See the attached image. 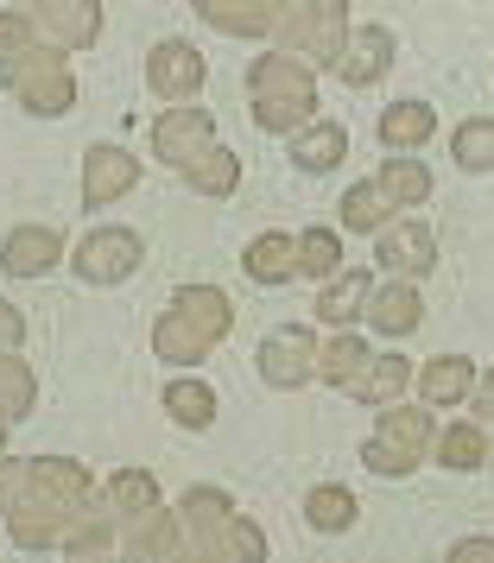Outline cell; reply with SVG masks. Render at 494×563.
I'll list each match as a JSON object with an SVG mask.
<instances>
[{"label": "cell", "mask_w": 494, "mask_h": 563, "mask_svg": "<svg viewBox=\"0 0 494 563\" xmlns=\"http://www.w3.org/2000/svg\"><path fill=\"white\" fill-rule=\"evenodd\" d=\"M248 108H254V128H266V133L311 128V114H317L311 64L292 57V52H266L261 64L248 70Z\"/></svg>", "instance_id": "6da1fadb"}, {"label": "cell", "mask_w": 494, "mask_h": 563, "mask_svg": "<svg viewBox=\"0 0 494 563\" xmlns=\"http://www.w3.org/2000/svg\"><path fill=\"white\" fill-rule=\"evenodd\" d=\"M431 443H438V424H431V406H387L381 411V424H374V437L362 443V462L374 468V475H413L418 462H431Z\"/></svg>", "instance_id": "7a4b0ae2"}, {"label": "cell", "mask_w": 494, "mask_h": 563, "mask_svg": "<svg viewBox=\"0 0 494 563\" xmlns=\"http://www.w3.org/2000/svg\"><path fill=\"white\" fill-rule=\"evenodd\" d=\"M279 38V52H305V64H337L342 38H349V0H298L286 13V26L273 32Z\"/></svg>", "instance_id": "3957f363"}, {"label": "cell", "mask_w": 494, "mask_h": 563, "mask_svg": "<svg viewBox=\"0 0 494 563\" xmlns=\"http://www.w3.org/2000/svg\"><path fill=\"white\" fill-rule=\"evenodd\" d=\"M140 260H146V234L140 229H96L77 241L70 266H77L83 285H121L140 273Z\"/></svg>", "instance_id": "277c9868"}, {"label": "cell", "mask_w": 494, "mask_h": 563, "mask_svg": "<svg viewBox=\"0 0 494 563\" xmlns=\"http://www.w3.org/2000/svg\"><path fill=\"white\" fill-rule=\"evenodd\" d=\"M20 13H26L39 38L57 45V52H89L96 38H102V7L96 0H13Z\"/></svg>", "instance_id": "5b68a950"}, {"label": "cell", "mask_w": 494, "mask_h": 563, "mask_svg": "<svg viewBox=\"0 0 494 563\" xmlns=\"http://www.w3.org/2000/svg\"><path fill=\"white\" fill-rule=\"evenodd\" d=\"M209 146H216V114L197 108V102L165 108V114L153 121V158L158 165H172V172H190Z\"/></svg>", "instance_id": "8992f818"}, {"label": "cell", "mask_w": 494, "mask_h": 563, "mask_svg": "<svg viewBox=\"0 0 494 563\" xmlns=\"http://www.w3.org/2000/svg\"><path fill=\"white\" fill-rule=\"evenodd\" d=\"M317 342H323V335H311L305 323H279V330L261 342V355H254L261 380L273 386V393H298V386L317 374Z\"/></svg>", "instance_id": "52a82bcc"}, {"label": "cell", "mask_w": 494, "mask_h": 563, "mask_svg": "<svg viewBox=\"0 0 494 563\" xmlns=\"http://www.w3.org/2000/svg\"><path fill=\"white\" fill-rule=\"evenodd\" d=\"M204 77H209V64L190 38H158L153 52H146V89H153L158 102H172V108L197 102Z\"/></svg>", "instance_id": "ba28073f"}, {"label": "cell", "mask_w": 494, "mask_h": 563, "mask_svg": "<svg viewBox=\"0 0 494 563\" xmlns=\"http://www.w3.org/2000/svg\"><path fill=\"white\" fill-rule=\"evenodd\" d=\"M374 260H381V273L387 279H425L431 266H438V234L425 229V222H406V216H393L374 229Z\"/></svg>", "instance_id": "9c48e42d"}, {"label": "cell", "mask_w": 494, "mask_h": 563, "mask_svg": "<svg viewBox=\"0 0 494 563\" xmlns=\"http://www.w3.org/2000/svg\"><path fill=\"white\" fill-rule=\"evenodd\" d=\"M190 7H197V20H209L229 38H273L298 0H190Z\"/></svg>", "instance_id": "30bf717a"}, {"label": "cell", "mask_w": 494, "mask_h": 563, "mask_svg": "<svg viewBox=\"0 0 494 563\" xmlns=\"http://www.w3.org/2000/svg\"><path fill=\"white\" fill-rule=\"evenodd\" d=\"M393 57H399V45H393L387 26H355L349 38H342L337 52V82H349V89H367V82H381L393 70Z\"/></svg>", "instance_id": "8fae6325"}, {"label": "cell", "mask_w": 494, "mask_h": 563, "mask_svg": "<svg viewBox=\"0 0 494 563\" xmlns=\"http://www.w3.org/2000/svg\"><path fill=\"white\" fill-rule=\"evenodd\" d=\"M121 563H184V526L178 512H140L121 526Z\"/></svg>", "instance_id": "7c38bea8"}, {"label": "cell", "mask_w": 494, "mask_h": 563, "mask_svg": "<svg viewBox=\"0 0 494 563\" xmlns=\"http://www.w3.org/2000/svg\"><path fill=\"white\" fill-rule=\"evenodd\" d=\"M57 260H64V234L45 229V222H20L0 241V273L7 279H45Z\"/></svg>", "instance_id": "4fadbf2b"}, {"label": "cell", "mask_w": 494, "mask_h": 563, "mask_svg": "<svg viewBox=\"0 0 494 563\" xmlns=\"http://www.w3.org/2000/svg\"><path fill=\"white\" fill-rule=\"evenodd\" d=\"M133 184H140V158L128 146H89V158H83V203L89 209L121 203Z\"/></svg>", "instance_id": "5bb4252c"}, {"label": "cell", "mask_w": 494, "mask_h": 563, "mask_svg": "<svg viewBox=\"0 0 494 563\" xmlns=\"http://www.w3.org/2000/svg\"><path fill=\"white\" fill-rule=\"evenodd\" d=\"M234 519V500L222 487H190L178 500V526H184V544L190 551H222V526Z\"/></svg>", "instance_id": "9a60e30c"}, {"label": "cell", "mask_w": 494, "mask_h": 563, "mask_svg": "<svg viewBox=\"0 0 494 563\" xmlns=\"http://www.w3.org/2000/svg\"><path fill=\"white\" fill-rule=\"evenodd\" d=\"M418 380V367L406 355H399V349H387V355H374L362 367V374H355V380L342 386V393H349V399H355V406H374V411H387V406H399V399H406V386Z\"/></svg>", "instance_id": "2e32d148"}, {"label": "cell", "mask_w": 494, "mask_h": 563, "mask_svg": "<svg viewBox=\"0 0 494 563\" xmlns=\"http://www.w3.org/2000/svg\"><path fill=\"white\" fill-rule=\"evenodd\" d=\"M367 330L374 335H393V342H399V335H413L418 323H425V298H418V285L413 279H393V285H374V291H367Z\"/></svg>", "instance_id": "e0dca14e"}, {"label": "cell", "mask_w": 494, "mask_h": 563, "mask_svg": "<svg viewBox=\"0 0 494 563\" xmlns=\"http://www.w3.org/2000/svg\"><path fill=\"white\" fill-rule=\"evenodd\" d=\"M475 361L469 355H438V361H425L418 367V406H431V411H450V406H469V386H475Z\"/></svg>", "instance_id": "ac0fdd59"}, {"label": "cell", "mask_w": 494, "mask_h": 563, "mask_svg": "<svg viewBox=\"0 0 494 563\" xmlns=\"http://www.w3.org/2000/svg\"><path fill=\"white\" fill-rule=\"evenodd\" d=\"M241 273L254 285H292L298 279V234L286 229H266L241 247Z\"/></svg>", "instance_id": "d6986e66"}, {"label": "cell", "mask_w": 494, "mask_h": 563, "mask_svg": "<svg viewBox=\"0 0 494 563\" xmlns=\"http://www.w3.org/2000/svg\"><path fill=\"white\" fill-rule=\"evenodd\" d=\"M488 424H475V418H450L438 424V443H431V462L438 468H457V475H475V468H488Z\"/></svg>", "instance_id": "ffe728a7"}, {"label": "cell", "mask_w": 494, "mask_h": 563, "mask_svg": "<svg viewBox=\"0 0 494 563\" xmlns=\"http://www.w3.org/2000/svg\"><path fill=\"white\" fill-rule=\"evenodd\" d=\"M367 291H374V273L367 266H349L337 279L317 291V323H330V330H355L367 310Z\"/></svg>", "instance_id": "44dd1931"}, {"label": "cell", "mask_w": 494, "mask_h": 563, "mask_svg": "<svg viewBox=\"0 0 494 563\" xmlns=\"http://www.w3.org/2000/svg\"><path fill=\"white\" fill-rule=\"evenodd\" d=\"M209 349H216V342H209L204 330H190V323H184L172 305L158 310V323H153V355L165 361V367H204Z\"/></svg>", "instance_id": "7402d4cb"}, {"label": "cell", "mask_w": 494, "mask_h": 563, "mask_svg": "<svg viewBox=\"0 0 494 563\" xmlns=\"http://www.w3.org/2000/svg\"><path fill=\"white\" fill-rule=\"evenodd\" d=\"M158 399H165V418L184 424V431H209V424H216V386H204L197 374L165 380L158 386Z\"/></svg>", "instance_id": "603a6c76"}, {"label": "cell", "mask_w": 494, "mask_h": 563, "mask_svg": "<svg viewBox=\"0 0 494 563\" xmlns=\"http://www.w3.org/2000/svg\"><path fill=\"white\" fill-rule=\"evenodd\" d=\"M431 133H438V108H431V102H393V108H381V146H387V153H418Z\"/></svg>", "instance_id": "cb8c5ba5"}, {"label": "cell", "mask_w": 494, "mask_h": 563, "mask_svg": "<svg viewBox=\"0 0 494 563\" xmlns=\"http://www.w3.org/2000/svg\"><path fill=\"white\" fill-rule=\"evenodd\" d=\"M172 310H178L190 330H204L209 342H222V335L234 330V305L222 298V291H216V285H178Z\"/></svg>", "instance_id": "d4e9b609"}, {"label": "cell", "mask_w": 494, "mask_h": 563, "mask_svg": "<svg viewBox=\"0 0 494 563\" xmlns=\"http://www.w3.org/2000/svg\"><path fill=\"white\" fill-rule=\"evenodd\" d=\"M13 96H20V108H26V114H39V121H57V114H70V108H77V77H70L64 64H52V70L26 77Z\"/></svg>", "instance_id": "484cf974"}, {"label": "cell", "mask_w": 494, "mask_h": 563, "mask_svg": "<svg viewBox=\"0 0 494 563\" xmlns=\"http://www.w3.org/2000/svg\"><path fill=\"white\" fill-rule=\"evenodd\" d=\"M342 158H349V128H337V121H311L292 140V165L298 172H337Z\"/></svg>", "instance_id": "4316f807"}, {"label": "cell", "mask_w": 494, "mask_h": 563, "mask_svg": "<svg viewBox=\"0 0 494 563\" xmlns=\"http://www.w3.org/2000/svg\"><path fill=\"white\" fill-rule=\"evenodd\" d=\"M374 184L387 190L393 216H399V209H418V203H425V197H431V172H425V165H418L413 153H393L387 165L374 172Z\"/></svg>", "instance_id": "83f0119b"}, {"label": "cell", "mask_w": 494, "mask_h": 563, "mask_svg": "<svg viewBox=\"0 0 494 563\" xmlns=\"http://www.w3.org/2000/svg\"><path fill=\"white\" fill-rule=\"evenodd\" d=\"M355 512H362V500L342 482H317L311 494H305V526H311V532H349Z\"/></svg>", "instance_id": "f1b7e54d"}, {"label": "cell", "mask_w": 494, "mask_h": 563, "mask_svg": "<svg viewBox=\"0 0 494 563\" xmlns=\"http://www.w3.org/2000/svg\"><path fill=\"white\" fill-rule=\"evenodd\" d=\"M367 335H323V342H317V380H330V386H349L355 380V374H362L367 367Z\"/></svg>", "instance_id": "f546056e"}, {"label": "cell", "mask_w": 494, "mask_h": 563, "mask_svg": "<svg viewBox=\"0 0 494 563\" xmlns=\"http://www.w3.org/2000/svg\"><path fill=\"white\" fill-rule=\"evenodd\" d=\"M450 158L457 172H494V114H469L450 128Z\"/></svg>", "instance_id": "4dcf8cb0"}, {"label": "cell", "mask_w": 494, "mask_h": 563, "mask_svg": "<svg viewBox=\"0 0 494 563\" xmlns=\"http://www.w3.org/2000/svg\"><path fill=\"white\" fill-rule=\"evenodd\" d=\"M337 273H342V234L298 229V279H337Z\"/></svg>", "instance_id": "1f68e13d"}, {"label": "cell", "mask_w": 494, "mask_h": 563, "mask_svg": "<svg viewBox=\"0 0 494 563\" xmlns=\"http://www.w3.org/2000/svg\"><path fill=\"white\" fill-rule=\"evenodd\" d=\"M381 222H393V203L387 190L367 178V184H349V197H342V229L349 234H374Z\"/></svg>", "instance_id": "d6a6232c"}, {"label": "cell", "mask_w": 494, "mask_h": 563, "mask_svg": "<svg viewBox=\"0 0 494 563\" xmlns=\"http://www.w3.org/2000/svg\"><path fill=\"white\" fill-rule=\"evenodd\" d=\"M108 507L121 512V519H140V512H153V507H158L153 468H114V482H108Z\"/></svg>", "instance_id": "836d02e7"}, {"label": "cell", "mask_w": 494, "mask_h": 563, "mask_svg": "<svg viewBox=\"0 0 494 563\" xmlns=\"http://www.w3.org/2000/svg\"><path fill=\"white\" fill-rule=\"evenodd\" d=\"M184 178H190V190H197V197H229L234 184H241V158H234L229 146H209V153L184 172Z\"/></svg>", "instance_id": "e575fe53"}, {"label": "cell", "mask_w": 494, "mask_h": 563, "mask_svg": "<svg viewBox=\"0 0 494 563\" xmlns=\"http://www.w3.org/2000/svg\"><path fill=\"white\" fill-rule=\"evenodd\" d=\"M32 399H39V380H32V367L20 355H0V418L13 424V418H26Z\"/></svg>", "instance_id": "d590c367"}, {"label": "cell", "mask_w": 494, "mask_h": 563, "mask_svg": "<svg viewBox=\"0 0 494 563\" xmlns=\"http://www.w3.org/2000/svg\"><path fill=\"white\" fill-rule=\"evenodd\" d=\"M52 64H64V52L57 45H26V52H13V57H0V89H20L26 77H39V70H52Z\"/></svg>", "instance_id": "8d00e7d4"}, {"label": "cell", "mask_w": 494, "mask_h": 563, "mask_svg": "<svg viewBox=\"0 0 494 563\" xmlns=\"http://www.w3.org/2000/svg\"><path fill=\"white\" fill-rule=\"evenodd\" d=\"M222 558L229 563H266V532L254 526V519L234 512L229 526H222Z\"/></svg>", "instance_id": "74e56055"}, {"label": "cell", "mask_w": 494, "mask_h": 563, "mask_svg": "<svg viewBox=\"0 0 494 563\" xmlns=\"http://www.w3.org/2000/svg\"><path fill=\"white\" fill-rule=\"evenodd\" d=\"M26 487H32V462L26 456H0V519L26 500Z\"/></svg>", "instance_id": "f35d334b"}, {"label": "cell", "mask_w": 494, "mask_h": 563, "mask_svg": "<svg viewBox=\"0 0 494 563\" xmlns=\"http://www.w3.org/2000/svg\"><path fill=\"white\" fill-rule=\"evenodd\" d=\"M26 45H39V26H32L20 7H0V57L26 52Z\"/></svg>", "instance_id": "ab89813d"}, {"label": "cell", "mask_w": 494, "mask_h": 563, "mask_svg": "<svg viewBox=\"0 0 494 563\" xmlns=\"http://www.w3.org/2000/svg\"><path fill=\"white\" fill-rule=\"evenodd\" d=\"M20 342H26V317L0 298V355H20Z\"/></svg>", "instance_id": "60d3db41"}, {"label": "cell", "mask_w": 494, "mask_h": 563, "mask_svg": "<svg viewBox=\"0 0 494 563\" xmlns=\"http://www.w3.org/2000/svg\"><path fill=\"white\" fill-rule=\"evenodd\" d=\"M469 411H475V424H494V367L488 374H475V386H469Z\"/></svg>", "instance_id": "b9f144b4"}, {"label": "cell", "mask_w": 494, "mask_h": 563, "mask_svg": "<svg viewBox=\"0 0 494 563\" xmlns=\"http://www.w3.org/2000/svg\"><path fill=\"white\" fill-rule=\"evenodd\" d=\"M450 563H494V538H463L450 551Z\"/></svg>", "instance_id": "7bdbcfd3"}, {"label": "cell", "mask_w": 494, "mask_h": 563, "mask_svg": "<svg viewBox=\"0 0 494 563\" xmlns=\"http://www.w3.org/2000/svg\"><path fill=\"white\" fill-rule=\"evenodd\" d=\"M0 456H7V418H0Z\"/></svg>", "instance_id": "ee69618b"}, {"label": "cell", "mask_w": 494, "mask_h": 563, "mask_svg": "<svg viewBox=\"0 0 494 563\" xmlns=\"http://www.w3.org/2000/svg\"><path fill=\"white\" fill-rule=\"evenodd\" d=\"M70 563H108V558H70Z\"/></svg>", "instance_id": "f6af8a7d"}, {"label": "cell", "mask_w": 494, "mask_h": 563, "mask_svg": "<svg viewBox=\"0 0 494 563\" xmlns=\"http://www.w3.org/2000/svg\"><path fill=\"white\" fill-rule=\"evenodd\" d=\"M488 462H494V443H488Z\"/></svg>", "instance_id": "bcb514c9"}]
</instances>
